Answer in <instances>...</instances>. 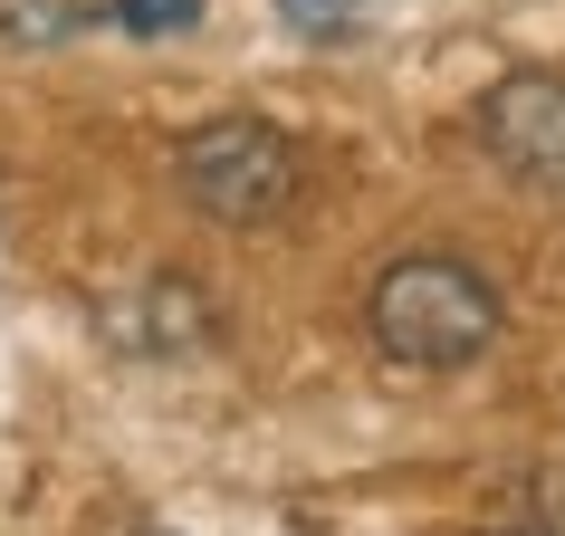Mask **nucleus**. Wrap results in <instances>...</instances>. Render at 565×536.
Listing matches in <instances>:
<instances>
[{"instance_id": "1", "label": "nucleus", "mask_w": 565, "mask_h": 536, "mask_svg": "<svg viewBox=\"0 0 565 536\" xmlns=\"http://www.w3.org/2000/svg\"><path fill=\"white\" fill-rule=\"evenodd\" d=\"M364 326H374V345L393 364H413V374H460V364H479L499 345V288L470 259L422 249V259H393L374 278Z\"/></svg>"}, {"instance_id": "2", "label": "nucleus", "mask_w": 565, "mask_h": 536, "mask_svg": "<svg viewBox=\"0 0 565 536\" xmlns=\"http://www.w3.org/2000/svg\"><path fill=\"white\" fill-rule=\"evenodd\" d=\"M173 192L221 231H268V221L298 211L307 163L268 116H211L173 144Z\"/></svg>"}, {"instance_id": "3", "label": "nucleus", "mask_w": 565, "mask_h": 536, "mask_svg": "<svg viewBox=\"0 0 565 536\" xmlns=\"http://www.w3.org/2000/svg\"><path fill=\"white\" fill-rule=\"evenodd\" d=\"M479 144H489V163L508 182L565 192V77H546V67L499 77V87L479 96Z\"/></svg>"}, {"instance_id": "4", "label": "nucleus", "mask_w": 565, "mask_h": 536, "mask_svg": "<svg viewBox=\"0 0 565 536\" xmlns=\"http://www.w3.org/2000/svg\"><path fill=\"white\" fill-rule=\"evenodd\" d=\"M106 335H116L125 355H202L211 345V307L192 298L182 278H145V288L106 298Z\"/></svg>"}, {"instance_id": "5", "label": "nucleus", "mask_w": 565, "mask_h": 536, "mask_svg": "<svg viewBox=\"0 0 565 536\" xmlns=\"http://www.w3.org/2000/svg\"><path fill=\"white\" fill-rule=\"evenodd\" d=\"M192 20H202V0H116V30H135V39L192 30Z\"/></svg>"}, {"instance_id": "6", "label": "nucleus", "mask_w": 565, "mask_h": 536, "mask_svg": "<svg viewBox=\"0 0 565 536\" xmlns=\"http://www.w3.org/2000/svg\"><path fill=\"white\" fill-rule=\"evenodd\" d=\"M288 20H298V30H317V20H327V30H335V20H345V0H288Z\"/></svg>"}, {"instance_id": "7", "label": "nucleus", "mask_w": 565, "mask_h": 536, "mask_svg": "<svg viewBox=\"0 0 565 536\" xmlns=\"http://www.w3.org/2000/svg\"><path fill=\"white\" fill-rule=\"evenodd\" d=\"M489 536H565V527H546V517H518V527H489Z\"/></svg>"}]
</instances>
